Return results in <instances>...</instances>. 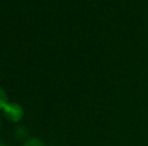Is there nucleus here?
Listing matches in <instances>:
<instances>
[{
    "mask_svg": "<svg viewBox=\"0 0 148 146\" xmlns=\"http://www.w3.org/2000/svg\"><path fill=\"white\" fill-rule=\"evenodd\" d=\"M0 128H1V122H0Z\"/></svg>",
    "mask_w": 148,
    "mask_h": 146,
    "instance_id": "39448f33",
    "label": "nucleus"
},
{
    "mask_svg": "<svg viewBox=\"0 0 148 146\" xmlns=\"http://www.w3.org/2000/svg\"><path fill=\"white\" fill-rule=\"evenodd\" d=\"M8 102H9V100H8L7 92H5V91L1 87H0V111L4 110V107L7 106Z\"/></svg>",
    "mask_w": 148,
    "mask_h": 146,
    "instance_id": "f03ea898",
    "label": "nucleus"
},
{
    "mask_svg": "<svg viewBox=\"0 0 148 146\" xmlns=\"http://www.w3.org/2000/svg\"><path fill=\"white\" fill-rule=\"evenodd\" d=\"M3 115L10 123H18V122L22 120L23 115H25V110H23L21 103L9 101L7 103V106L4 107V110H3Z\"/></svg>",
    "mask_w": 148,
    "mask_h": 146,
    "instance_id": "f257e3e1",
    "label": "nucleus"
},
{
    "mask_svg": "<svg viewBox=\"0 0 148 146\" xmlns=\"http://www.w3.org/2000/svg\"><path fill=\"white\" fill-rule=\"evenodd\" d=\"M0 146H7V145H5V144H4V142H3V141H0Z\"/></svg>",
    "mask_w": 148,
    "mask_h": 146,
    "instance_id": "20e7f679",
    "label": "nucleus"
},
{
    "mask_svg": "<svg viewBox=\"0 0 148 146\" xmlns=\"http://www.w3.org/2000/svg\"><path fill=\"white\" fill-rule=\"evenodd\" d=\"M23 146H44V144L42 140L36 139V137H30V139H27L25 141Z\"/></svg>",
    "mask_w": 148,
    "mask_h": 146,
    "instance_id": "7ed1b4c3",
    "label": "nucleus"
}]
</instances>
